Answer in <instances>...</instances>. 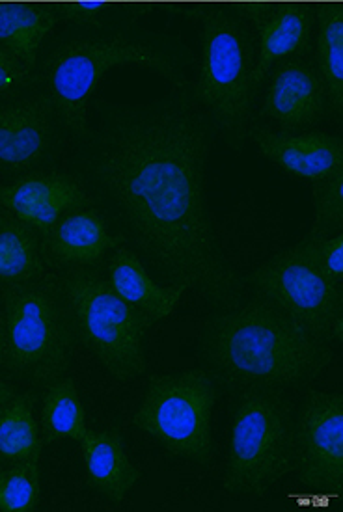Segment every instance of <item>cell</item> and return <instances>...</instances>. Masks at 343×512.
<instances>
[{"label": "cell", "mask_w": 343, "mask_h": 512, "mask_svg": "<svg viewBox=\"0 0 343 512\" xmlns=\"http://www.w3.org/2000/svg\"><path fill=\"white\" fill-rule=\"evenodd\" d=\"M317 73L327 90L329 108L343 112V12L330 8L319 12L317 21Z\"/></svg>", "instance_id": "23"}, {"label": "cell", "mask_w": 343, "mask_h": 512, "mask_svg": "<svg viewBox=\"0 0 343 512\" xmlns=\"http://www.w3.org/2000/svg\"><path fill=\"white\" fill-rule=\"evenodd\" d=\"M86 483L110 503H122L140 479L125 453L124 436L116 429L90 431L81 440Z\"/></svg>", "instance_id": "17"}, {"label": "cell", "mask_w": 343, "mask_h": 512, "mask_svg": "<svg viewBox=\"0 0 343 512\" xmlns=\"http://www.w3.org/2000/svg\"><path fill=\"white\" fill-rule=\"evenodd\" d=\"M343 170L314 183L312 231H342Z\"/></svg>", "instance_id": "26"}, {"label": "cell", "mask_w": 343, "mask_h": 512, "mask_svg": "<svg viewBox=\"0 0 343 512\" xmlns=\"http://www.w3.org/2000/svg\"><path fill=\"white\" fill-rule=\"evenodd\" d=\"M42 436L34 414V395L15 393L0 412V460L8 466L42 459Z\"/></svg>", "instance_id": "21"}, {"label": "cell", "mask_w": 343, "mask_h": 512, "mask_svg": "<svg viewBox=\"0 0 343 512\" xmlns=\"http://www.w3.org/2000/svg\"><path fill=\"white\" fill-rule=\"evenodd\" d=\"M58 280L77 337L112 377L122 382L140 377L146 371L144 319L90 267L66 269Z\"/></svg>", "instance_id": "6"}, {"label": "cell", "mask_w": 343, "mask_h": 512, "mask_svg": "<svg viewBox=\"0 0 343 512\" xmlns=\"http://www.w3.org/2000/svg\"><path fill=\"white\" fill-rule=\"evenodd\" d=\"M286 8L271 14H258V54L254 56L252 88L258 92L263 81L269 77L278 62L301 56L310 43L314 19L308 10Z\"/></svg>", "instance_id": "18"}, {"label": "cell", "mask_w": 343, "mask_h": 512, "mask_svg": "<svg viewBox=\"0 0 343 512\" xmlns=\"http://www.w3.org/2000/svg\"><path fill=\"white\" fill-rule=\"evenodd\" d=\"M12 377L45 388L68 371L75 328L58 276L0 289Z\"/></svg>", "instance_id": "3"}, {"label": "cell", "mask_w": 343, "mask_h": 512, "mask_svg": "<svg viewBox=\"0 0 343 512\" xmlns=\"http://www.w3.org/2000/svg\"><path fill=\"white\" fill-rule=\"evenodd\" d=\"M215 401V384L202 369L153 377L133 416V425L172 455L206 466L213 457Z\"/></svg>", "instance_id": "7"}, {"label": "cell", "mask_w": 343, "mask_h": 512, "mask_svg": "<svg viewBox=\"0 0 343 512\" xmlns=\"http://www.w3.org/2000/svg\"><path fill=\"white\" fill-rule=\"evenodd\" d=\"M209 136L185 108L125 118L99 146L94 174L151 269L217 306L239 293L204 196Z\"/></svg>", "instance_id": "1"}, {"label": "cell", "mask_w": 343, "mask_h": 512, "mask_svg": "<svg viewBox=\"0 0 343 512\" xmlns=\"http://www.w3.org/2000/svg\"><path fill=\"white\" fill-rule=\"evenodd\" d=\"M327 108V90L316 64L301 56L276 64L265 94L263 112L282 133H297L316 125Z\"/></svg>", "instance_id": "12"}, {"label": "cell", "mask_w": 343, "mask_h": 512, "mask_svg": "<svg viewBox=\"0 0 343 512\" xmlns=\"http://www.w3.org/2000/svg\"><path fill=\"white\" fill-rule=\"evenodd\" d=\"M107 280L116 295L124 298L137 311L148 328L170 317L183 295L189 291L185 283L165 287L153 282L140 257L125 246H116V252L110 259Z\"/></svg>", "instance_id": "16"}, {"label": "cell", "mask_w": 343, "mask_h": 512, "mask_svg": "<svg viewBox=\"0 0 343 512\" xmlns=\"http://www.w3.org/2000/svg\"><path fill=\"white\" fill-rule=\"evenodd\" d=\"M15 386L12 382L0 378V412L4 410V406L8 405L15 397Z\"/></svg>", "instance_id": "29"}, {"label": "cell", "mask_w": 343, "mask_h": 512, "mask_svg": "<svg viewBox=\"0 0 343 512\" xmlns=\"http://www.w3.org/2000/svg\"><path fill=\"white\" fill-rule=\"evenodd\" d=\"M8 369V336H6V321L4 311H0V373Z\"/></svg>", "instance_id": "28"}, {"label": "cell", "mask_w": 343, "mask_h": 512, "mask_svg": "<svg viewBox=\"0 0 343 512\" xmlns=\"http://www.w3.org/2000/svg\"><path fill=\"white\" fill-rule=\"evenodd\" d=\"M206 364L245 388H284L317 377L330 364L323 339L265 300L228 306L202 336Z\"/></svg>", "instance_id": "2"}, {"label": "cell", "mask_w": 343, "mask_h": 512, "mask_svg": "<svg viewBox=\"0 0 343 512\" xmlns=\"http://www.w3.org/2000/svg\"><path fill=\"white\" fill-rule=\"evenodd\" d=\"M40 488V460L8 464L0 472V512L36 511Z\"/></svg>", "instance_id": "24"}, {"label": "cell", "mask_w": 343, "mask_h": 512, "mask_svg": "<svg viewBox=\"0 0 343 512\" xmlns=\"http://www.w3.org/2000/svg\"><path fill=\"white\" fill-rule=\"evenodd\" d=\"M202 60L196 95L209 108L220 131L241 140L254 97V51L250 36L232 12L202 14Z\"/></svg>", "instance_id": "8"}, {"label": "cell", "mask_w": 343, "mask_h": 512, "mask_svg": "<svg viewBox=\"0 0 343 512\" xmlns=\"http://www.w3.org/2000/svg\"><path fill=\"white\" fill-rule=\"evenodd\" d=\"M4 468H6V464H4V462H2V460H0V472H2V470H4Z\"/></svg>", "instance_id": "30"}, {"label": "cell", "mask_w": 343, "mask_h": 512, "mask_svg": "<svg viewBox=\"0 0 343 512\" xmlns=\"http://www.w3.org/2000/svg\"><path fill=\"white\" fill-rule=\"evenodd\" d=\"M32 79V68L17 54L0 45V95L12 94Z\"/></svg>", "instance_id": "27"}, {"label": "cell", "mask_w": 343, "mask_h": 512, "mask_svg": "<svg viewBox=\"0 0 343 512\" xmlns=\"http://www.w3.org/2000/svg\"><path fill=\"white\" fill-rule=\"evenodd\" d=\"M252 142L265 159L304 181L317 183L343 170V142L329 133H275L254 129Z\"/></svg>", "instance_id": "14"}, {"label": "cell", "mask_w": 343, "mask_h": 512, "mask_svg": "<svg viewBox=\"0 0 343 512\" xmlns=\"http://www.w3.org/2000/svg\"><path fill=\"white\" fill-rule=\"evenodd\" d=\"M47 274L40 235L23 220L0 209V289Z\"/></svg>", "instance_id": "19"}, {"label": "cell", "mask_w": 343, "mask_h": 512, "mask_svg": "<svg viewBox=\"0 0 343 512\" xmlns=\"http://www.w3.org/2000/svg\"><path fill=\"white\" fill-rule=\"evenodd\" d=\"M86 432V414L77 384L66 375L47 384L40 410L43 444H58L64 440L81 442Z\"/></svg>", "instance_id": "20"}, {"label": "cell", "mask_w": 343, "mask_h": 512, "mask_svg": "<svg viewBox=\"0 0 343 512\" xmlns=\"http://www.w3.org/2000/svg\"><path fill=\"white\" fill-rule=\"evenodd\" d=\"M330 282L342 287L343 233L342 231H312L299 243Z\"/></svg>", "instance_id": "25"}, {"label": "cell", "mask_w": 343, "mask_h": 512, "mask_svg": "<svg viewBox=\"0 0 343 512\" xmlns=\"http://www.w3.org/2000/svg\"><path fill=\"white\" fill-rule=\"evenodd\" d=\"M295 470V421L271 388H247L237 399L224 490L260 496Z\"/></svg>", "instance_id": "5"}, {"label": "cell", "mask_w": 343, "mask_h": 512, "mask_svg": "<svg viewBox=\"0 0 343 512\" xmlns=\"http://www.w3.org/2000/svg\"><path fill=\"white\" fill-rule=\"evenodd\" d=\"M150 69L166 81L183 84L174 62L165 54L140 41L112 36L101 40H75L64 43L47 62V95L55 114L71 133L88 131V110L97 86L116 68Z\"/></svg>", "instance_id": "4"}, {"label": "cell", "mask_w": 343, "mask_h": 512, "mask_svg": "<svg viewBox=\"0 0 343 512\" xmlns=\"http://www.w3.org/2000/svg\"><path fill=\"white\" fill-rule=\"evenodd\" d=\"M40 241L47 267L66 270L94 267L124 239L110 233L107 222L94 207H83L62 216Z\"/></svg>", "instance_id": "15"}, {"label": "cell", "mask_w": 343, "mask_h": 512, "mask_svg": "<svg viewBox=\"0 0 343 512\" xmlns=\"http://www.w3.org/2000/svg\"><path fill=\"white\" fill-rule=\"evenodd\" d=\"M96 200L68 174H27L0 185V209L10 211L40 237L73 209L94 207Z\"/></svg>", "instance_id": "11"}, {"label": "cell", "mask_w": 343, "mask_h": 512, "mask_svg": "<svg viewBox=\"0 0 343 512\" xmlns=\"http://www.w3.org/2000/svg\"><path fill=\"white\" fill-rule=\"evenodd\" d=\"M248 283L258 298L310 334L325 343H342V287L330 282L299 244L261 263L248 276Z\"/></svg>", "instance_id": "9"}, {"label": "cell", "mask_w": 343, "mask_h": 512, "mask_svg": "<svg viewBox=\"0 0 343 512\" xmlns=\"http://www.w3.org/2000/svg\"><path fill=\"white\" fill-rule=\"evenodd\" d=\"M4 8L0 2V45L17 54L27 66L34 68L40 45L53 32L56 14L51 10L32 8Z\"/></svg>", "instance_id": "22"}, {"label": "cell", "mask_w": 343, "mask_h": 512, "mask_svg": "<svg viewBox=\"0 0 343 512\" xmlns=\"http://www.w3.org/2000/svg\"><path fill=\"white\" fill-rule=\"evenodd\" d=\"M53 116L49 95H30L0 107V170L21 174L43 161L53 138Z\"/></svg>", "instance_id": "13"}, {"label": "cell", "mask_w": 343, "mask_h": 512, "mask_svg": "<svg viewBox=\"0 0 343 512\" xmlns=\"http://www.w3.org/2000/svg\"><path fill=\"white\" fill-rule=\"evenodd\" d=\"M295 472L302 485L340 496L343 492L342 393L312 391L295 423Z\"/></svg>", "instance_id": "10"}]
</instances>
